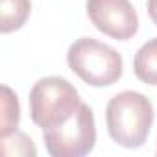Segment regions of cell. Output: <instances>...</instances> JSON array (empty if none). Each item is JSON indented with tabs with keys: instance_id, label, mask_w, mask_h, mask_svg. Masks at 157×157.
Instances as JSON below:
<instances>
[{
	"instance_id": "cell-1",
	"label": "cell",
	"mask_w": 157,
	"mask_h": 157,
	"mask_svg": "<svg viewBox=\"0 0 157 157\" xmlns=\"http://www.w3.org/2000/svg\"><path fill=\"white\" fill-rule=\"evenodd\" d=\"M153 117L151 102L137 91L115 94L105 109L107 131L122 148H140L150 135Z\"/></svg>"
},
{
	"instance_id": "cell-2",
	"label": "cell",
	"mask_w": 157,
	"mask_h": 157,
	"mask_svg": "<svg viewBox=\"0 0 157 157\" xmlns=\"http://www.w3.org/2000/svg\"><path fill=\"white\" fill-rule=\"evenodd\" d=\"M67 63L74 74L93 87H107L122 78V56L93 37H82L70 44Z\"/></svg>"
},
{
	"instance_id": "cell-3",
	"label": "cell",
	"mask_w": 157,
	"mask_h": 157,
	"mask_svg": "<svg viewBox=\"0 0 157 157\" xmlns=\"http://www.w3.org/2000/svg\"><path fill=\"white\" fill-rule=\"evenodd\" d=\"M82 100L76 87L61 76H46L30 91V115L43 129L54 128L74 115Z\"/></svg>"
},
{
	"instance_id": "cell-4",
	"label": "cell",
	"mask_w": 157,
	"mask_h": 157,
	"mask_svg": "<svg viewBox=\"0 0 157 157\" xmlns=\"http://www.w3.org/2000/svg\"><path fill=\"white\" fill-rule=\"evenodd\" d=\"M43 139L46 151L52 157H82L91 153L96 144L93 109L82 102L70 118L54 128L43 129Z\"/></svg>"
},
{
	"instance_id": "cell-5",
	"label": "cell",
	"mask_w": 157,
	"mask_h": 157,
	"mask_svg": "<svg viewBox=\"0 0 157 157\" xmlns=\"http://www.w3.org/2000/svg\"><path fill=\"white\" fill-rule=\"evenodd\" d=\"M87 15L98 32L117 41H128L139 30V17L129 0H87Z\"/></svg>"
},
{
	"instance_id": "cell-6",
	"label": "cell",
	"mask_w": 157,
	"mask_h": 157,
	"mask_svg": "<svg viewBox=\"0 0 157 157\" xmlns=\"http://www.w3.org/2000/svg\"><path fill=\"white\" fill-rule=\"evenodd\" d=\"M133 70L142 83L157 85V37L150 39L137 50Z\"/></svg>"
},
{
	"instance_id": "cell-7",
	"label": "cell",
	"mask_w": 157,
	"mask_h": 157,
	"mask_svg": "<svg viewBox=\"0 0 157 157\" xmlns=\"http://www.w3.org/2000/svg\"><path fill=\"white\" fill-rule=\"evenodd\" d=\"M32 2L30 0H0V30L2 33H11L22 28L30 17Z\"/></svg>"
},
{
	"instance_id": "cell-8",
	"label": "cell",
	"mask_w": 157,
	"mask_h": 157,
	"mask_svg": "<svg viewBox=\"0 0 157 157\" xmlns=\"http://www.w3.org/2000/svg\"><path fill=\"white\" fill-rule=\"evenodd\" d=\"M0 139H4L17 131L19 120H21V105L17 94L8 87L2 85V100H0Z\"/></svg>"
},
{
	"instance_id": "cell-9",
	"label": "cell",
	"mask_w": 157,
	"mask_h": 157,
	"mask_svg": "<svg viewBox=\"0 0 157 157\" xmlns=\"http://www.w3.org/2000/svg\"><path fill=\"white\" fill-rule=\"evenodd\" d=\"M2 153L4 155H37V150L33 146V140L21 133V131H15L8 137L2 139Z\"/></svg>"
},
{
	"instance_id": "cell-10",
	"label": "cell",
	"mask_w": 157,
	"mask_h": 157,
	"mask_svg": "<svg viewBox=\"0 0 157 157\" xmlns=\"http://www.w3.org/2000/svg\"><path fill=\"white\" fill-rule=\"evenodd\" d=\"M148 15H150V19L153 21V24L157 26V0H148Z\"/></svg>"
}]
</instances>
